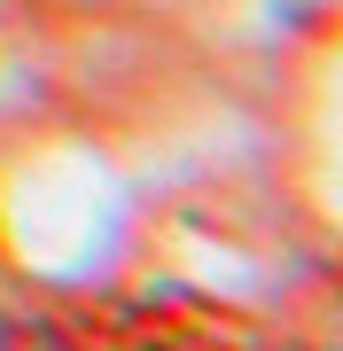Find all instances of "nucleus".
Listing matches in <instances>:
<instances>
[{"label": "nucleus", "mask_w": 343, "mask_h": 351, "mask_svg": "<svg viewBox=\"0 0 343 351\" xmlns=\"http://www.w3.org/2000/svg\"><path fill=\"white\" fill-rule=\"evenodd\" d=\"M0 351H71L55 328H39V320H8L0 328Z\"/></svg>", "instance_id": "nucleus-1"}]
</instances>
